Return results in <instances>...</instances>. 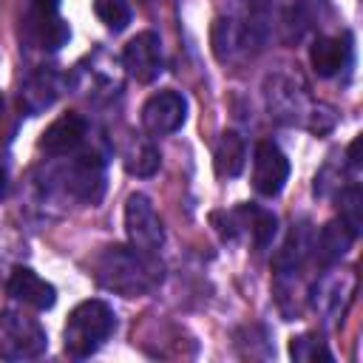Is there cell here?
Returning <instances> with one entry per match:
<instances>
[{
	"mask_svg": "<svg viewBox=\"0 0 363 363\" xmlns=\"http://www.w3.org/2000/svg\"><path fill=\"white\" fill-rule=\"evenodd\" d=\"M94 278L111 292L136 298L162 281V264L153 252H142L136 247H105L94 261Z\"/></svg>",
	"mask_w": 363,
	"mask_h": 363,
	"instance_id": "cell-1",
	"label": "cell"
},
{
	"mask_svg": "<svg viewBox=\"0 0 363 363\" xmlns=\"http://www.w3.org/2000/svg\"><path fill=\"white\" fill-rule=\"evenodd\" d=\"M113 332H116L113 306L99 298H88L71 309L65 329H62V346L71 357L85 360V357L96 354Z\"/></svg>",
	"mask_w": 363,
	"mask_h": 363,
	"instance_id": "cell-2",
	"label": "cell"
},
{
	"mask_svg": "<svg viewBox=\"0 0 363 363\" xmlns=\"http://www.w3.org/2000/svg\"><path fill=\"white\" fill-rule=\"evenodd\" d=\"M48 349L45 329L20 312L0 315V357L3 360H34Z\"/></svg>",
	"mask_w": 363,
	"mask_h": 363,
	"instance_id": "cell-3",
	"label": "cell"
},
{
	"mask_svg": "<svg viewBox=\"0 0 363 363\" xmlns=\"http://www.w3.org/2000/svg\"><path fill=\"white\" fill-rule=\"evenodd\" d=\"M125 233L130 247L142 252H156L164 241V227L162 218L156 216V207L145 193H133L125 201Z\"/></svg>",
	"mask_w": 363,
	"mask_h": 363,
	"instance_id": "cell-4",
	"label": "cell"
},
{
	"mask_svg": "<svg viewBox=\"0 0 363 363\" xmlns=\"http://www.w3.org/2000/svg\"><path fill=\"white\" fill-rule=\"evenodd\" d=\"M289 182V159L286 153L269 142V139H261L255 145V153H252V187L258 196H278Z\"/></svg>",
	"mask_w": 363,
	"mask_h": 363,
	"instance_id": "cell-5",
	"label": "cell"
},
{
	"mask_svg": "<svg viewBox=\"0 0 363 363\" xmlns=\"http://www.w3.org/2000/svg\"><path fill=\"white\" fill-rule=\"evenodd\" d=\"M122 65L136 82H142V85L153 82L164 68L159 34L156 31H139L136 37H130L122 48Z\"/></svg>",
	"mask_w": 363,
	"mask_h": 363,
	"instance_id": "cell-6",
	"label": "cell"
},
{
	"mask_svg": "<svg viewBox=\"0 0 363 363\" xmlns=\"http://www.w3.org/2000/svg\"><path fill=\"white\" fill-rule=\"evenodd\" d=\"M187 119V99L179 91H156L142 105V128L147 136H170Z\"/></svg>",
	"mask_w": 363,
	"mask_h": 363,
	"instance_id": "cell-7",
	"label": "cell"
},
{
	"mask_svg": "<svg viewBox=\"0 0 363 363\" xmlns=\"http://www.w3.org/2000/svg\"><path fill=\"white\" fill-rule=\"evenodd\" d=\"M65 190L79 199L82 204H99L105 196V159L99 153H85L71 162V167L62 173Z\"/></svg>",
	"mask_w": 363,
	"mask_h": 363,
	"instance_id": "cell-8",
	"label": "cell"
},
{
	"mask_svg": "<svg viewBox=\"0 0 363 363\" xmlns=\"http://www.w3.org/2000/svg\"><path fill=\"white\" fill-rule=\"evenodd\" d=\"M309 65L320 79H332L352 65V37L349 34H320L309 45Z\"/></svg>",
	"mask_w": 363,
	"mask_h": 363,
	"instance_id": "cell-9",
	"label": "cell"
},
{
	"mask_svg": "<svg viewBox=\"0 0 363 363\" xmlns=\"http://www.w3.org/2000/svg\"><path fill=\"white\" fill-rule=\"evenodd\" d=\"M6 289L14 301H20L23 306H31L37 312H48L57 303V289L54 284H48L45 278H40L31 267H14L9 272Z\"/></svg>",
	"mask_w": 363,
	"mask_h": 363,
	"instance_id": "cell-10",
	"label": "cell"
},
{
	"mask_svg": "<svg viewBox=\"0 0 363 363\" xmlns=\"http://www.w3.org/2000/svg\"><path fill=\"white\" fill-rule=\"evenodd\" d=\"M60 94H62V77L54 68L43 65L26 77V82L20 88V105L26 108L28 116H37V113L48 111L60 99Z\"/></svg>",
	"mask_w": 363,
	"mask_h": 363,
	"instance_id": "cell-11",
	"label": "cell"
},
{
	"mask_svg": "<svg viewBox=\"0 0 363 363\" xmlns=\"http://www.w3.org/2000/svg\"><path fill=\"white\" fill-rule=\"evenodd\" d=\"M85 136H88V122L79 113H62L43 130L40 150L48 156H68L85 142Z\"/></svg>",
	"mask_w": 363,
	"mask_h": 363,
	"instance_id": "cell-12",
	"label": "cell"
},
{
	"mask_svg": "<svg viewBox=\"0 0 363 363\" xmlns=\"http://www.w3.org/2000/svg\"><path fill=\"white\" fill-rule=\"evenodd\" d=\"M267 105H269L272 116L286 125H295V122H301V116H309L303 91L295 88V82H289L286 77H272L267 82Z\"/></svg>",
	"mask_w": 363,
	"mask_h": 363,
	"instance_id": "cell-13",
	"label": "cell"
},
{
	"mask_svg": "<svg viewBox=\"0 0 363 363\" xmlns=\"http://www.w3.org/2000/svg\"><path fill=\"white\" fill-rule=\"evenodd\" d=\"M312 244H315V227L303 218L298 224H292L286 241L281 244V250L275 252L272 258V267L278 275H289V272H298L303 267V261L312 255Z\"/></svg>",
	"mask_w": 363,
	"mask_h": 363,
	"instance_id": "cell-14",
	"label": "cell"
},
{
	"mask_svg": "<svg viewBox=\"0 0 363 363\" xmlns=\"http://www.w3.org/2000/svg\"><path fill=\"white\" fill-rule=\"evenodd\" d=\"M352 244H354V235L349 233V227L340 218H332L320 227V233H315L312 255L320 267H335V264H340V258H346Z\"/></svg>",
	"mask_w": 363,
	"mask_h": 363,
	"instance_id": "cell-15",
	"label": "cell"
},
{
	"mask_svg": "<svg viewBox=\"0 0 363 363\" xmlns=\"http://www.w3.org/2000/svg\"><path fill=\"white\" fill-rule=\"evenodd\" d=\"M247 164V145L241 139V133L235 130H224L218 136L216 153H213V167L221 179H235Z\"/></svg>",
	"mask_w": 363,
	"mask_h": 363,
	"instance_id": "cell-16",
	"label": "cell"
},
{
	"mask_svg": "<svg viewBox=\"0 0 363 363\" xmlns=\"http://www.w3.org/2000/svg\"><path fill=\"white\" fill-rule=\"evenodd\" d=\"M235 210H238V216H241V230H247V233L252 235V244H255L258 250L269 247L272 238H275V233H278V218H275V213L267 210V207H258V204H241V207H235Z\"/></svg>",
	"mask_w": 363,
	"mask_h": 363,
	"instance_id": "cell-17",
	"label": "cell"
},
{
	"mask_svg": "<svg viewBox=\"0 0 363 363\" xmlns=\"http://www.w3.org/2000/svg\"><path fill=\"white\" fill-rule=\"evenodd\" d=\"M31 34L37 37V43L48 51H57L62 48L68 40H71V28L68 23L60 17V14H40V11H31Z\"/></svg>",
	"mask_w": 363,
	"mask_h": 363,
	"instance_id": "cell-18",
	"label": "cell"
},
{
	"mask_svg": "<svg viewBox=\"0 0 363 363\" xmlns=\"http://www.w3.org/2000/svg\"><path fill=\"white\" fill-rule=\"evenodd\" d=\"M162 164V156H159V147L153 142H139V145H130V150L125 153V170L130 176H139V179H147L159 170Z\"/></svg>",
	"mask_w": 363,
	"mask_h": 363,
	"instance_id": "cell-19",
	"label": "cell"
},
{
	"mask_svg": "<svg viewBox=\"0 0 363 363\" xmlns=\"http://www.w3.org/2000/svg\"><path fill=\"white\" fill-rule=\"evenodd\" d=\"M337 218L349 227V233L357 238L363 233V190L360 184H349L337 196Z\"/></svg>",
	"mask_w": 363,
	"mask_h": 363,
	"instance_id": "cell-20",
	"label": "cell"
},
{
	"mask_svg": "<svg viewBox=\"0 0 363 363\" xmlns=\"http://www.w3.org/2000/svg\"><path fill=\"white\" fill-rule=\"evenodd\" d=\"M289 357L298 360V363H318V360L332 363L335 360V354L315 335H298V337H292L289 340Z\"/></svg>",
	"mask_w": 363,
	"mask_h": 363,
	"instance_id": "cell-21",
	"label": "cell"
},
{
	"mask_svg": "<svg viewBox=\"0 0 363 363\" xmlns=\"http://www.w3.org/2000/svg\"><path fill=\"white\" fill-rule=\"evenodd\" d=\"M94 14L105 23L108 31H125L133 17L128 0H94Z\"/></svg>",
	"mask_w": 363,
	"mask_h": 363,
	"instance_id": "cell-22",
	"label": "cell"
},
{
	"mask_svg": "<svg viewBox=\"0 0 363 363\" xmlns=\"http://www.w3.org/2000/svg\"><path fill=\"white\" fill-rule=\"evenodd\" d=\"M210 221L216 227V233L224 238V241H235L244 230H241V216L238 210H216L210 213Z\"/></svg>",
	"mask_w": 363,
	"mask_h": 363,
	"instance_id": "cell-23",
	"label": "cell"
},
{
	"mask_svg": "<svg viewBox=\"0 0 363 363\" xmlns=\"http://www.w3.org/2000/svg\"><path fill=\"white\" fill-rule=\"evenodd\" d=\"M31 3H34V11L40 14H57L62 0H31Z\"/></svg>",
	"mask_w": 363,
	"mask_h": 363,
	"instance_id": "cell-24",
	"label": "cell"
},
{
	"mask_svg": "<svg viewBox=\"0 0 363 363\" xmlns=\"http://www.w3.org/2000/svg\"><path fill=\"white\" fill-rule=\"evenodd\" d=\"M9 196V170H6V164L0 162V201Z\"/></svg>",
	"mask_w": 363,
	"mask_h": 363,
	"instance_id": "cell-25",
	"label": "cell"
},
{
	"mask_svg": "<svg viewBox=\"0 0 363 363\" xmlns=\"http://www.w3.org/2000/svg\"><path fill=\"white\" fill-rule=\"evenodd\" d=\"M357 150H360V136H354V139H352V145H349V162H352V164H360Z\"/></svg>",
	"mask_w": 363,
	"mask_h": 363,
	"instance_id": "cell-26",
	"label": "cell"
},
{
	"mask_svg": "<svg viewBox=\"0 0 363 363\" xmlns=\"http://www.w3.org/2000/svg\"><path fill=\"white\" fill-rule=\"evenodd\" d=\"M264 3L267 0H252V9H264Z\"/></svg>",
	"mask_w": 363,
	"mask_h": 363,
	"instance_id": "cell-27",
	"label": "cell"
},
{
	"mask_svg": "<svg viewBox=\"0 0 363 363\" xmlns=\"http://www.w3.org/2000/svg\"><path fill=\"white\" fill-rule=\"evenodd\" d=\"M0 105H3V96H0Z\"/></svg>",
	"mask_w": 363,
	"mask_h": 363,
	"instance_id": "cell-28",
	"label": "cell"
}]
</instances>
